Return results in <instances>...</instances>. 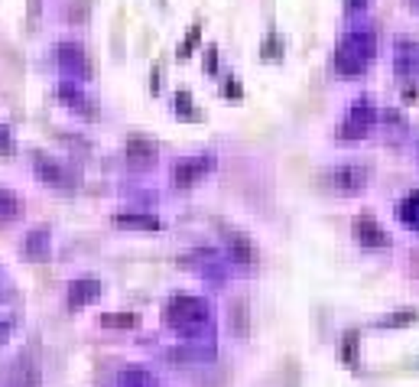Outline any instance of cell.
Listing matches in <instances>:
<instances>
[{
    "label": "cell",
    "instance_id": "obj_1",
    "mask_svg": "<svg viewBox=\"0 0 419 387\" xmlns=\"http://www.w3.org/2000/svg\"><path fill=\"white\" fill-rule=\"evenodd\" d=\"M163 319L169 329H176L179 336H185L189 342L195 338H208L215 336V325H211V303L202 300V296H189V293H179L166 303L163 309Z\"/></svg>",
    "mask_w": 419,
    "mask_h": 387
},
{
    "label": "cell",
    "instance_id": "obj_2",
    "mask_svg": "<svg viewBox=\"0 0 419 387\" xmlns=\"http://www.w3.org/2000/svg\"><path fill=\"white\" fill-rule=\"evenodd\" d=\"M377 56V33L355 26L348 30L345 36L338 39V49H335V72L342 78H358L368 72V65Z\"/></svg>",
    "mask_w": 419,
    "mask_h": 387
},
{
    "label": "cell",
    "instance_id": "obj_3",
    "mask_svg": "<svg viewBox=\"0 0 419 387\" xmlns=\"http://www.w3.org/2000/svg\"><path fill=\"white\" fill-rule=\"evenodd\" d=\"M56 62H59L62 78L78 82V85L91 82V59H88L82 43H59L56 46Z\"/></svg>",
    "mask_w": 419,
    "mask_h": 387
},
{
    "label": "cell",
    "instance_id": "obj_4",
    "mask_svg": "<svg viewBox=\"0 0 419 387\" xmlns=\"http://www.w3.org/2000/svg\"><path fill=\"white\" fill-rule=\"evenodd\" d=\"M377 121H381L377 108H374L368 98H361V101H355V104L348 108L345 121L338 124V137L342 140H364L370 130H374Z\"/></svg>",
    "mask_w": 419,
    "mask_h": 387
},
{
    "label": "cell",
    "instance_id": "obj_5",
    "mask_svg": "<svg viewBox=\"0 0 419 387\" xmlns=\"http://www.w3.org/2000/svg\"><path fill=\"white\" fill-rule=\"evenodd\" d=\"M33 173L39 183H46L49 189H75L78 186V173H75L69 163H62L52 153H39L33 156Z\"/></svg>",
    "mask_w": 419,
    "mask_h": 387
},
{
    "label": "cell",
    "instance_id": "obj_6",
    "mask_svg": "<svg viewBox=\"0 0 419 387\" xmlns=\"http://www.w3.org/2000/svg\"><path fill=\"white\" fill-rule=\"evenodd\" d=\"M368 169L358 166V163H338L325 173V186L338 192V196H361L368 189Z\"/></svg>",
    "mask_w": 419,
    "mask_h": 387
},
{
    "label": "cell",
    "instance_id": "obj_7",
    "mask_svg": "<svg viewBox=\"0 0 419 387\" xmlns=\"http://www.w3.org/2000/svg\"><path fill=\"white\" fill-rule=\"evenodd\" d=\"M215 169V153H198V156H185L173 166V186L176 189H192L198 186L205 176Z\"/></svg>",
    "mask_w": 419,
    "mask_h": 387
},
{
    "label": "cell",
    "instance_id": "obj_8",
    "mask_svg": "<svg viewBox=\"0 0 419 387\" xmlns=\"http://www.w3.org/2000/svg\"><path fill=\"white\" fill-rule=\"evenodd\" d=\"M3 387H39V364L29 351L16 355V358L7 364V371H3Z\"/></svg>",
    "mask_w": 419,
    "mask_h": 387
},
{
    "label": "cell",
    "instance_id": "obj_9",
    "mask_svg": "<svg viewBox=\"0 0 419 387\" xmlns=\"http://www.w3.org/2000/svg\"><path fill=\"white\" fill-rule=\"evenodd\" d=\"M394 72L400 78H416L419 75V43L409 36H400L394 43Z\"/></svg>",
    "mask_w": 419,
    "mask_h": 387
},
{
    "label": "cell",
    "instance_id": "obj_10",
    "mask_svg": "<svg viewBox=\"0 0 419 387\" xmlns=\"http://www.w3.org/2000/svg\"><path fill=\"white\" fill-rule=\"evenodd\" d=\"M355 241L361 248H370V250H383L390 248V235L381 228V222L374 215H358L355 218Z\"/></svg>",
    "mask_w": 419,
    "mask_h": 387
},
{
    "label": "cell",
    "instance_id": "obj_11",
    "mask_svg": "<svg viewBox=\"0 0 419 387\" xmlns=\"http://www.w3.org/2000/svg\"><path fill=\"white\" fill-rule=\"evenodd\" d=\"M156 156H160V150H156L153 140H147V137L127 140V166H130L134 173H147V169H153V166H156Z\"/></svg>",
    "mask_w": 419,
    "mask_h": 387
},
{
    "label": "cell",
    "instance_id": "obj_12",
    "mask_svg": "<svg viewBox=\"0 0 419 387\" xmlns=\"http://www.w3.org/2000/svg\"><path fill=\"white\" fill-rule=\"evenodd\" d=\"M222 241H224V254H228V261L241 263V267L257 263V248H254V241H250L244 231H224Z\"/></svg>",
    "mask_w": 419,
    "mask_h": 387
},
{
    "label": "cell",
    "instance_id": "obj_13",
    "mask_svg": "<svg viewBox=\"0 0 419 387\" xmlns=\"http://www.w3.org/2000/svg\"><path fill=\"white\" fill-rule=\"evenodd\" d=\"M101 296V283L95 277H82V280H75L69 283V293H65V306L69 309H85L91 303H98Z\"/></svg>",
    "mask_w": 419,
    "mask_h": 387
},
{
    "label": "cell",
    "instance_id": "obj_14",
    "mask_svg": "<svg viewBox=\"0 0 419 387\" xmlns=\"http://www.w3.org/2000/svg\"><path fill=\"white\" fill-rule=\"evenodd\" d=\"M59 98L72 108V111L85 114V117H95V108H91V98H88L85 91H82V85L78 82H69V78H62L59 82Z\"/></svg>",
    "mask_w": 419,
    "mask_h": 387
},
{
    "label": "cell",
    "instance_id": "obj_15",
    "mask_svg": "<svg viewBox=\"0 0 419 387\" xmlns=\"http://www.w3.org/2000/svg\"><path fill=\"white\" fill-rule=\"evenodd\" d=\"M23 254L29 261H49L52 257V235L46 228H33L23 237Z\"/></svg>",
    "mask_w": 419,
    "mask_h": 387
},
{
    "label": "cell",
    "instance_id": "obj_16",
    "mask_svg": "<svg viewBox=\"0 0 419 387\" xmlns=\"http://www.w3.org/2000/svg\"><path fill=\"white\" fill-rule=\"evenodd\" d=\"M16 218H23V199L10 189H0V228L13 225Z\"/></svg>",
    "mask_w": 419,
    "mask_h": 387
},
{
    "label": "cell",
    "instance_id": "obj_17",
    "mask_svg": "<svg viewBox=\"0 0 419 387\" xmlns=\"http://www.w3.org/2000/svg\"><path fill=\"white\" fill-rule=\"evenodd\" d=\"M114 225L117 228H134V231H160L163 222L156 218V215H114Z\"/></svg>",
    "mask_w": 419,
    "mask_h": 387
},
{
    "label": "cell",
    "instance_id": "obj_18",
    "mask_svg": "<svg viewBox=\"0 0 419 387\" xmlns=\"http://www.w3.org/2000/svg\"><path fill=\"white\" fill-rule=\"evenodd\" d=\"M396 218H400L409 231H419V189L416 192H409L407 199L396 205Z\"/></svg>",
    "mask_w": 419,
    "mask_h": 387
},
{
    "label": "cell",
    "instance_id": "obj_19",
    "mask_svg": "<svg viewBox=\"0 0 419 387\" xmlns=\"http://www.w3.org/2000/svg\"><path fill=\"white\" fill-rule=\"evenodd\" d=\"M117 387H160V381L147 368H123L117 375Z\"/></svg>",
    "mask_w": 419,
    "mask_h": 387
},
{
    "label": "cell",
    "instance_id": "obj_20",
    "mask_svg": "<svg viewBox=\"0 0 419 387\" xmlns=\"http://www.w3.org/2000/svg\"><path fill=\"white\" fill-rule=\"evenodd\" d=\"M358 345H361V332H345V338H342V349H338V358H342V364H348V368H358L361 364V355H358Z\"/></svg>",
    "mask_w": 419,
    "mask_h": 387
},
{
    "label": "cell",
    "instance_id": "obj_21",
    "mask_svg": "<svg viewBox=\"0 0 419 387\" xmlns=\"http://www.w3.org/2000/svg\"><path fill=\"white\" fill-rule=\"evenodd\" d=\"M419 319V309L416 306H403V309H396V312H390V316H383L381 322V329H403V325H413Z\"/></svg>",
    "mask_w": 419,
    "mask_h": 387
},
{
    "label": "cell",
    "instance_id": "obj_22",
    "mask_svg": "<svg viewBox=\"0 0 419 387\" xmlns=\"http://www.w3.org/2000/svg\"><path fill=\"white\" fill-rule=\"evenodd\" d=\"M231 329H235L237 336H247V303L244 300H235L231 303Z\"/></svg>",
    "mask_w": 419,
    "mask_h": 387
},
{
    "label": "cell",
    "instance_id": "obj_23",
    "mask_svg": "<svg viewBox=\"0 0 419 387\" xmlns=\"http://www.w3.org/2000/svg\"><path fill=\"white\" fill-rule=\"evenodd\" d=\"M101 325H104V329H134L136 316H134V312H121V316H101Z\"/></svg>",
    "mask_w": 419,
    "mask_h": 387
},
{
    "label": "cell",
    "instance_id": "obj_24",
    "mask_svg": "<svg viewBox=\"0 0 419 387\" xmlns=\"http://www.w3.org/2000/svg\"><path fill=\"white\" fill-rule=\"evenodd\" d=\"M176 114H179V117H198V114L192 111V95H189V91H176Z\"/></svg>",
    "mask_w": 419,
    "mask_h": 387
},
{
    "label": "cell",
    "instance_id": "obj_25",
    "mask_svg": "<svg viewBox=\"0 0 419 387\" xmlns=\"http://www.w3.org/2000/svg\"><path fill=\"white\" fill-rule=\"evenodd\" d=\"M195 43H198V26H192V33H189V36H185V43L179 46V59H189V56H192V46H195Z\"/></svg>",
    "mask_w": 419,
    "mask_h": 387
},
{
    "label": "cell",
    "instance_id": "obj_26",
    "mask_svg": "<svg viewBox=\"0 0 419 387\" xmlns=\"http://www.w3.org/2000/svg\"><path fill=\"white\" fill-rule=\"evenodd\" d=\"M374 0H345V10L348 13H368Z\"/></svg>",
    "mask_w": 419,
    "mask_h": 387
},
{
    "label": "cell",
    "instance_id": "obj_27",
    "mask_svg": "<svg viewBox=\"0 0 419 387\" xmlns=\"http://www.w3.org/2000/svg\"><path fill=\"white\" fill-rule=\"evenodd\" d=\"M7 338H10V325H7V322H0V345H3Z\"/></svg>",
    "mask_w": 419,
    "mask_h": 387
},
{
    "label": "cell",
    "instance_id": "obj_28",
    "mask_svg": "<svg viewBox=\"0 0 419 387\" xmlns=\"http://www.w3.org/2000/svg\"><path fill=\"white\" fill-rule=\"evenodd\" d=\"M403 101H416V88H413V85L403 88Z\"/></svg>",
    "mask_w": 419,
    "mask_h": 387
},
{
    "label": "cell",
    "instance_id": "obj_29",
    "mask_svg": "<svg viewBox=\"0 0 419 387\" xmlns=\"http://www.w3.org/2000/svg\"><path fill=\"white\" fill-rule=\"evenodd\" d=\"M205 69H208V72H215V49H208V56H205Z\"/></svg>",
    "mask_w": 419,
    "mask_h": 387
},
{
    "label": "cell",
    "instance_id": "obj_30",
    "mask_svg": "<svg viewBox=\"0 0 419 387\" xmlns=\"http://www.w3.org/2000/svg\"><path fill=\"white\" fill-rule=\"evenodd\" d=\"M403 3H407L409 10H416V13H419V0H403Z\"/></svg>",
    "mask_w": 419,
    "mask_h": 387
}]
</instances>
